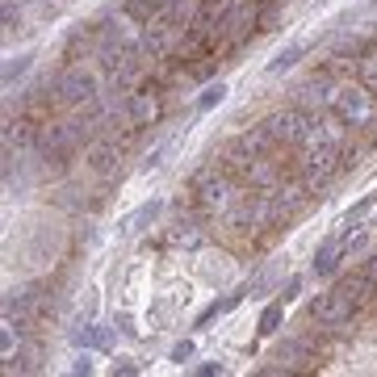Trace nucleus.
<instances>
[{"instance_id": "obj_1", "label": "nucleus", "mask_w": 377, "mask_h": 377, "mask_svg": "<svg viewBox=\"0 0 377 377\" xmlns=\"http://www.w3.org/2000/svg\"><path fill=\"white\" fill-rule=\"evenodd\" d=\"M327 105H331L339 118H344L348 126H369V122L377 118V109H373V96H369L365 88H352V84H339V88H331Z\"/></svg>"}, {"instance_id": "obj_2", "label": "nucleus", "mask_w": 377, "mask_h": 377, "mask_svg": "<svg viewBox=\"0 0 377 377\" xmlns=\"http://www.w3.org/2000/svg\"><path fill=\"white\" fill-rule=\"evenodd\" d=\"M193 193L201 201V210H222V205L231 201V181L218 172V168H201V172L193 177Z\"/></svg>"}, {"instance_id": "obj_3", "label": "nucleus", "mask_w": 377, "mask_h": 377, "mask_svg": "<svg viewBox=\"0 0 377 377\" xmlns=\"http://www.w3.org/2000/svg\"><path fill=\"white\" fill-rule=\"evenodd\" d=\"M55 92L63 105H88V101L96 96V80L84 72V67H67V72L55 80Z\"/></svg>"}, {"instance_id": "obj_4", "label": "nucleus", "mask_w": 377, "mask_h": 377, "mask_svg": "<svg viewBox=\"0 0 377 377\" xmlns=\"http://www.w3.org/2000/svg\"><path fill=\"white\" fill-rule=\"evenodd\" d=\"M352 315H356V306L339 294V289H331V294H323V298L311 302V319H319L323 327H344Z\"/></svg>"}, {"instance_id": "obj_5", "label": "nucleus", "mask_w": 377, "mask_h": 377, "mask_svg": "<svg viewBox=\"0 0 377 377\" xmlns=\"http://www.w3.org/2000/svg\"><path fill=\"white\" fill-rule=\"evenodd\" d=\"M306 122H311V118H306L302 109H281V114L264 118V130H268L277 143H298L302 130H306Z\"/></svg>"}, {"instance_id": "obj_6", "label": "nucleus", "mask_w": 377, "mask_h": 377, "mask_svg": "<svg viewBox=\"0 0 377 377\" xmlns=\"http://www.w3.org/2000/svg\"><path fill=\"white\" fill-rule=\"evenodd\" d=\"M335 289L344 294V298L356 306V311H365V306H373V302H377V281L369 277V272H356V277H344V281H339Z\"/></svg>"}, {"instance_id": "obj_7", "label": "nucleus", "mask_w": 377, "mask_h": 377, "mask_svg": "<svg viewBox=\"0 0 377 377\" xmlns=\"http://www.w3.org/2000/svg\"><path fill=\"white\" fill-rule=\"evenodd\" d=\"M155 118H159V96H155V92H134L130 105H126L130 130H143V126H151Z\"/></svg>"}, {"instance_id": "obj_8", "label": "nucleus", "mask_w": 377, "mask_h": 377, "mask_svg": "<svg viewBox=\"0 0 377 377\" xmlns=\"http://www.w3.org/2000/svg\"><path fill=\"white\" fill-rule=\"evenodd\" d=\"M244 181H248V185H256V189H272V185L281 181V172H277V164H272V159L256 155V159L248 164V172H244Z\"/></svg>"}, {"instance_id": "obj_9", "label": "nucleus", "mask_w": 377, "mask_h": 377, "mask_svg": "<svg viewBox=\"0 0 377 377\" xmlns=\"http://www.w3.org/2000/svg\"><path fill=\"white\" fill-rule=\"evenodd\" d=\"M277 361H285L281 369L289 373V369H306L315 356H311V348H306L302 339H281V344H277Z\"/></svg>"}, {"instance_id": "obj_10", "label": "nucleus", "mask_w": 377, "mask_h": 377, "mask_svg": "<svg viewBox=\"0 0 377 377\" xmlns=\"http://www.w3.org/2000/svg\"><path fill=\"white\" fill-rule=\"evenodd\" d=\"M164 17L172 25H181V29H193L197 17H201V0H172V5L164 9Z\"/></svg>"}, {"instance_id": "obj_11", "label": "nucleus", "mask_w": 377, "mask_h": 377, "mask_svg": "<svg viewBox=\"0 0 377 377\" xmlns=\"http://www.w3.org/2000/svg\"><path fill=\"white\" fill-rule=\"evenodd\" d=\"M114 159H118V143L101 134V139L88 147V164H92V172H109V168H114Z\"/></svg>"}, {"instance_id": "obj_12", "label": "nucleus", "mask_w": 377, "mask_h": 377, "mask_svg": "<svg viewBox=\"0 0 377 377\" xmlns=\"http://www.w3.org/2000/svg\"><path fill=\"white\" fill-rule=\"evenodd\" d=\"M13 143H17V147H29V143H38V130H34L25 118H17V122L9 118V122H5V147H13Z\"/></svg>"}, {"instance_id": "obj_13", "label": "nucleus", "mask_w": 377, "mask_h": 377, "mask_svg": "<svg viewBox=\"0 0 377 377\" xmlns=\"http://www.w3.org/2000/svg\"><path fill=\"white\" fill-rule=\"evenodd\" d=\"M159 210L164 205L159 201H147V205H139V210H134L126 222H122V235H134V231H143V226H151L155 218H159Z\"/></svg>"}, {"instance_id": "obj_14", "label": "nucleus", "mask_w": 377, "mask_h": 377, "mask_svg": "<svg viewBox=\"0 0 377 377\" xmlns=\"http://www.w3.org/2000/svg\"><path fill=\"white\" fill-rule=\"evenodd\" d=\"M339 252L344 248H339L335 239H327V244L319 248V256H315V277H331V272L339 268Z\"/></svg>"}, {"instance_id": "obj_15", "label": "nucleus", "mask_w": 377, "mask_h": 377, "mask_svg": "<svg viewBox=\"0 0 377 377\" xmlns=\"http://www.w3.org/2000/svg\"><path fill=\"white\" fill-rule=\"evenodd\" d=\"M281 319H285V302H272V306H264V315H260V335H277V327H281Z\"/></svg>"}, {"instance_id": "obj_16", "label": "nucleus", "mask_w": 377, "mask_h": 377, "mask_svg": "<svg viewBox=\"0 0 377 377\" xmlns=\"http://www.w3.org/2000/svg\"><path fill=\"white\" fill-rule=\"evenodd\" d=\"M9 373H29V369H38V348H34V344H25L17 356L9 352V365H5Z\"/></svg>"}, {"instance_id": "obj_17", "label": "nucleus", "mask_w": 377, "mask_h": 377, "mask_svg": "<svg viewBox=\"0 0 377 377\" xmlns=\"http://www.w3.org/2000/svg\"><path fill=\"white\" fill-rule=\"evenodd\" d=\"M298 92H302V101H306V105H319V101H327V96H331V92H327V80H323V76L306 80V84H302Z\"/></svg>"}, {"instance_id": "obj_18", "label": "nucleus", "mask_w": 377, "mask_h": 377, "mask_svg": "<svg viewBox=\"0 0 377 377\" xmlns=\"http://www.w3.org/2000/svg\"><path fill=\"white\" fill-rule=\"evenodd\" d=\"M277 272H281V268H277V264H268V268H264V272H260V277H252V285H248V289H244V294H252V298H260V294H268V289H272V285H277Z\"/></svg>"}, {"instance_id": "obj_19", "label": "nucleus", "mask_w": 377, "mask_h": 377, "mask_svg": "<svg viewBox=\"0 0 377 377\" xmlns=\"http://www.w3.org/2000/svg\"><path fill=\"white\" fill-rule=\"evenodd\" d=\"M302 55H306V42H294V47H285V51H281L277 59L268 63V72H285V67H294V63H298Z\"/></svg>"}, {"instance_id": "obj_20", "label": "nucleus", "mask_w": 377, "mask_h": 377, "mask_svg": "<svg viewBox=\"0 0 377 377\" xmlns=\"http://www.w3.org/2000/svg\"><path fill=\"white\" fill-rule=\"evenodd\" d=\"M244 143H248V147H252V151H256V155H264V151H268V147H272V143H277V139H272V134H268V130H264V126H252V130H248V134H244Z\"/></svg>"}, {"instance_id": "obj_21", "label": "nucleus", "mask_w": 377, "mask_h": 377, "mask_svg": "<svg viewBox=\"0 0 377 377\" xmlns=\"http://www.w3.org/2000/svg\"><path fill=\"white\" fill-rule=\"evenodd\" d=\"M126 17H134V21H151L155 17V5H151V0H130V5H126Z\"/></svg>"}, {"instance_id": "obj_22", "label": "nucleus", "mask_w": 377, "mask_h": 377, "mask_svg": "<svg viewBox=\"0 0 377 377\" xmlns=\"http://www.w3.org/2000/svg\"><path fill=\"white\" fill-rule=\"evenodd\" d=\"M361 84L377 92V55H365L361 59Z\"/></svg>"}, {"instance_id": "obj_23", "label": "nucleus", "mask_w": 377, "mask_h": 377, "mask_svg": "<svg viewBox=\"0 0 377 377\" xmlns=\"http://www.w3.org/2000/svg\"><path fill=\"white\" fill-rule=\"evenodd\" d=\"M222 92H226L222 84H210V88H205V92L197 96V109H214V105H218V101H222Z\"/></svg>"}, {"instance_id": "obj_24", "label": "nucleus", "mask_w": 377, "mask_h": 377, "mask_svg": "<svg viewBox=\"0 0 377 377\" xmlns=\"http://www.w3.org/2000/svg\"><path fill=\"white\" fill-rule=\"evenodd\" d=\"M25 67H29V59H25V55H21V59H9V63H5V88H13V80H17V76L25 72Z\"/></svg>"}, {"instance_id": "obj_25", "label": "nucleus", "mask_w": 377, "mask_h": 377, "mask_svg": "<svg viewBox=\"0 0 377 377\" xmlns=\"http://www.w3.org/2000/svg\"><path fill=\"white\" fill-rule=\"evenodd\" d=\"M365 248H369V239H365V235H348V239H344V256H348V260L361 256Z\"/></svg>"}, {"instance_id": "obj_26", "label": "nucleus", "mask_w": 377, "mask_h": 377, "mask_svg": "<svg viewBox=\"0 0 377 377\" xmlns=\"http://www.w3.org/2000/svg\"><path fill=\"white\" fill-rule=\"evenodd\" d=\"M172 361H177V365L193 361V344H189V339H185V344H177V348H172Z\"/></svg>"}, {"instance_id": "obj_27", "label": "nucleus", "mask_w": 377, "mask_h": 377, "mask_svg": "<svg viewBox=\"0 0 377 377\" xmlns=\"http://www.w3.org/2000/svg\"><path fill=\"white\" fill-rule=\"evenodd\" d=\"M0 348H5V356L13 352V319L5 323V331H0Z\"/></svg>"}, {"instance_id": "obj_28", "label": "nucleus", "mask_w": 377, "mask_h": 377, "mask_svg": "<svg viewBox=\"0 0 377 377\" xmlns=\"http://www.w3.org/2000/svg\"><path fill=\"white\" fill-rule=\"evenodd\" d=\"M5 25H9V29L17 25V9H13V0H5Z\"/></svg>"}, {"instance_id": "obj_29", "label": "nucleus", "mask_w": 377, "mask_h": 377, "mask_svg": "<svg viewBox=\"0 0 377 377\" xmlns=\"http://www.w3.org/2000/svg\"><path fill=\"white\" fill-rule=\"evenodd\" d=\"M298 285H302V281H298V277H289V285H285V294H281V302H289V298L298 294Z\"/></svg>"}, {"instance_id": "obj_30", "label": "nucleus", "mask_w": 377, "mask_h": 377, "mask_svg": "<svg viewBox=\"0 0 377 377\" xmlns=\"http://www.w3.org/2000/svg\"><path fill=\"white\" fill-rule=\"evenodd\" d=\"M365 272H369V277H373V281H377V252H373V256H369V264H365Z\"/></svg>"}]
</instances>
